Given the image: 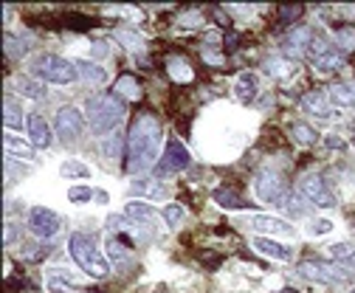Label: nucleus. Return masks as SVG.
Masks as SVG:
<instances>
[{
  "mask_svg": "<svg viewBox=\"0 0 355 293\" xmlns=\"http://www.w3.org/2000/svg\"><path fill=\"white\" fill-rule=\"evenodd\" d=\"M161 147V124L153 113H139L130 124L127 133V172L141 175L150 166H155Z\"/></svg>",
  "mask_w": 355,
  "mask_h": 293,
  "instance_id": "1",
  "label": "nucleus"
},
{
  "mask_svg": "<svg viewBox=\"0 0 355 293\" xmlns=\"http://www.w3.org/2000/svg\"><path fill=\"white\" fill-rule=\"evenodd\" d=\"M68 251H71L73 263L82 268V274L94 276V279H105V276H110V260L99 251V245H96V240H94L91 234H82V231L71 234V240H68Z\"/></svg>",
  "mask_w": 355,
  "mask_h": 293,
  "instance_id": "2",
  "label": "nucleus"
},
{
  "mask_svg": "<svg viewBox=\"0 0 355 293\" xmlns=\"http://www.w3.org/2000/svg\"><path fill=\"white\" fill-rule=\"evenodd\" d=\"M85 116H87V124L96 136H105L110 133L113 127H119L121 118H124V105L116 99V96H94L91 102L85 105Z\"/></svg>",
  "mask_w": 355,
  "mask_h": 293,
  "instance_id": "3",
  "label": "nucleus"
},
{
  "mask_svg": "<svg viewBox=\"0 0 355 293\" xmlns=\"http://www.w3.org/2000/svg\"><path fill=\"white\" fill-rule=\"evenodd\" d=\"M31 76L40 79V82H51V85H71V82H73L79 73H76V65L68 62L65 57L40 54V57L31 62Z\"/></svg>",
  "mask_w": 355,
  "mask_h": 293,
  "instance_id": "4",
  "label": "nucleus"
},
{
  "mask_svg": "<svg viewBox=\"0 0 355 293\" xmlns=\"http://www.w3.org/2000/svg\"><path fill=\"white\" fill-rule=\"evenodd\" d=\"M299 195H302L304 200H310L316 208H330V206H336V197H333L327 181H324L319 172H304V175H299Z\"/></svg>",
  "mask_w": 355,
  "mask_h": 293,
  "instance_id": "5",
  "label": "nucleus"
},
{
  "mask_svg": "<svg viewBox=\"0 0 355 293\" xmlns=\"http://www.w3.org/2000/svg\"><path fill=\"white\" fill-rule=\"evenodd\" d=\"M254 195H257V200H262V203H285L288 186H285V181H282L279 172L262 170V172L257 175V181H254Z\"/></svg>",
  "mask_w": 355,
  "mask_h": 293,
  "instance_id": "6",
  "label": "nucleus"
},
{
  "mask_svg": "<svg viewBox=\"0 0 355 293\" xmlns=\"http://www.w3.org/2000/svg\"><path fill=\"white\" fill-rule=\"evenodd\" d=\"M28 229L40 240H51L54 234H60L62 217L57 212H51V208H46V206H31L28 208Z\"/></svg>",
  "mask_w": 355,
  "mask_h": 293,
  "instance_id": "7",
  "label": "nucleus"
},
{
  "mask_svg": "<svg viewBox=\"0 0 355 293\" xmlns=\"http://www.w3.org/2000/svg\"><path fill=\"white\" fill-rule=\"evenodd\" d=\"M189 166V152H187V147L178 141V139H169L166 141V147H164V155H161V161L155 163V172L158 175H169V172H184Z\"/></svg>",
  "mask_w": 355,
  "mask_h": 293,
  "instance_id": "8",
  "label": "nucleus"
},
{
  "mask_svg": "<svg viewBox=\"0 0 355 293\" xmlns=\"http://www.w3.org/2000/svg\"><path fill=\"white\" fill-rule=\"evenodd\" d=\"M54 127H57L62 141H76L82 136V110L71 107V105L60 107L57 116H54Z\"/></svg>",
  "mask_w": 355,
  "mask_h": 293,
  "instance_id": "9",
  "label": "nucleus"
},
{
  "mask_svg": "<svg viewBox=\"0 0 355 293\" xmlns=\"http://www.w3.org/2000/svg\"><path fill=\"white\" fill-rule=\"evenodd\" d=\"M296 274L299 276H304V279H313V282H324V285H341L344 279H347V274H344V268H333V265H324V263H302L299 268H296Z\"/></svg>",
  "mask_w": 355,
  "mask_h": 293,
  "instance_id": "10",
  "label": "nucleus"
},
{
  "mask_svg": "<svg viewBox=\"0 0 355 293\" xmlns=\"http://www.w3.org/2000/svg\"><path fill=\"white\" fill-rule=\"evenodd\" d=\"M302 107L307 116H316V118H338V107L330 102L327 91H310L302 96Z\"/></svg>",
  "mask_w": 355,
  "mask_h": 293,
  "instance_id": "11",
  "label": "nucleus"
},
{
  "mask_svg": "<svg viewBox=\"0 0 355 293\" xmlns=\"http://www.w3.org/2000/svg\"><path fill=\"white\" fill-rule=\"evenodd\" d=\"M124 217L127 220H132V223H141V226H155L158 223V208L155 206H150L147 200H127L124 203Z\"/></svg>",
  "mask_w": 355,
  "mask_h": 293,
  "instance_id": "12",
  "label": "nucleus"
},
{
  "mask_svg": "<svg viewBox=\"0 0 355 293\" xmlns=\"http://www.w3.org/2000/svg\"><path fill=\"white\" fill-rule=\"evenodd\" d=\"M310 39H313V31H310L307 26H296V28H291L288 34H285V39H282V57L285 54H291V57H302V54H307V46H310Z\"/></svg>",
  "mask_w": 355,
  "mask_h": 293,
  "instance_id": "13",
  "label": "nucleus"
},
{
  "mask_svg": "<svg viewBox=\"0 0 355 293\" xmlns=\"http://www.w3.org/2000/svg\"><path fill=\"white\" fill-rule=\"evenodd\" d=\"M248 226L259 234H288V237L296 234L293 223H288L282 217H271V215H254V217H248Z\"/></svg>",
  "mask_w": 355,
  "mask_h": 293,
  "instance_id": "14",
  "label": "nucleus"
},
{
  "mask_svg": "<svg viewBox=\"0 0 355 293\" xmlns=\"http://www.w3.org/2000/svg\"><path fill=\"white\" fill-rule=\"evenodd\" d=\"M254 251H259L262 257H268V260H277V263H291L293 260V248L271 240V237H254Z\"/></svg>",
  "mask_w": 355,
  "mask_h": 293,
  "instance_id": "15",
  "label": "nucleus"
},
{
  "mask_svg": "<svg viewBox=\"0 0 355 293\" xmlns=\"http://www.w3.org/2000/svg\"><path fill=\"white\" fill-rule=\"evenodd\" d=\"M26 130H28V139H31L34 147H40V150L51 147V130H49V124H46V118H42V116L31 113L26 118Z\"/></svg>",
  "mask_w": 355,
  "mask_h": 293,
  "instance_id": "16",
  "label": "nucleus"
},
{
  "mask_svg": "<svg viewBox=\"0 0 355 293\" xmlns=\"http://www.w3.org/2000/svg\"><path fill=\"white\" fill-rule=\"evenodd\" d=\"M76 73L82 82H87V85H105L107 82V71L99 65V62H91V60H76Z\"/></svg>",
  "mask_w": 355,
  "mask_h": 293,
  "instance_id": "17",
  "label": "nucleus"
},
{
  "mask_svg": "<svg viewBox=\"0 0 355 293\" xmlns=\"http://www.w3.org/2000/svg\"><path fill=\"white\" fill-rule=\"evenodd\" d=\"M327 96L336 107H355V82H336L327 88Z\"/></svg>",
  "mask_w": 355,
  "mask_h": 293,
  "instance_id": "18",
  "label": "nucleus"
},
{
  "mask_svg": "<svg viewBox=\"0 0 355 293\" xmlns=\"http://www.w3.org/2000/svg\"><path fill=\"white\" fill-rule=\"evenodd\" d=\"M214 203L217 206H223V208H232V212H243V208H251V203L240 195V192H234V189H214Z\"/></svg>",
  "mask_w": 355,
  "mask_h": 293,
  "instance_id": "19",
  "label": "nucleus"
},
{
  "mask_svg": "<svg viewBox=\"0 0 355 293\" xmlns=\"http://www.w3.org/2000/svg\"><path fill=\"white\" fill-rule=\"evenodd\" d=\"M12 88L17 94H23L26 99H42L46 96V88H42V82L34 79V76H15L12 79Z\"/></svg>",
  "mask_w": 355,
  "mask_h": 293,
  "instance_id": "20",
  "label": "nucleus"
},
{
  "mask_svg": "<svg viewBox=\"0 0 355 293\" xmlns=\"http://www.w3.org/2000/svg\"><path fill=\"white\" fill-rule=\"evenodd\" d=\"M262 73H265V76H271V79H288V76L293 73V62L285 60L282 54L268 57V60L262 62Z\"/></svg>",
  "mask_w": 355,
  "mask_h": 293,
  "instance_id": "21",
  "label": "nucleus"
},
{
  "mask_svg": "<svg viewBox=\"0 0 355 293\" xmlns=\"http://www.w3.org/2000/svg\"><path fill=\"white\" fill-rule=\"evenodd\" d=\"M130 195H147L150 200H164L169 195V186L164 181H136L130 186Z\"/></svg>",
  "mask_w": 355,
  "mask_h": 293,
  "instance_id": "22",
  "label": "nucleus"
},
{
  "mask_svg": "<svg viewBox=\"0 0 355 293\" xmlns=\"http://www.w3.org/2000/svg\"><path fill=\"white\" fill-rule=\"evenodd\" d=\"M116 39H119V43H121L127 51H132V54H141V51L147 48L144 34L136 31V28H116Z\"/></svg>",
  "mask_w": 355,
  "mask_h": 293,
  "instance_id": "23",
  "label": "nucleus"
},
{
  "mask_svg": "<svg viewBox=\"0 0 355 293\" xmlns=\"http://www.w3.org/2000/svg\"><path fill=\"white\" fill-rule=\"evenodd\" d=\"M327 257L341 268H355V245L352 242H333L327 248Z\"/></svg>",
  "mask_w": 355,
  "mask_h": 293,
  "instance_id": "24",
  "label": "nucleus"
},
{
  "mask_svg": "<svg viewBox=\"0 0 355 293\" xmlns=\"http://www.w3.org/2000/svg\"><path fill=\"white\" fill-rule=\"evenodd\" d=\"M166 73H169L172 82H181V85H187V82L195 79V71H192L189 62L181 60V57H169V60H166Z\"/></svg>",
  "mask_w": 355,
  "mask_h": 293,
  "instance_id": "25",
  "label": "nucleus"
},
{
  "mask_svg": "<svg viewBox=\"0 0 355 293\" xmlns=\"http://www.w3.org/2000/svg\"><path fill=\"white\" fill-rule=\"evenodd\" d=\"M113 91H116L121 99H127V102H139V99H141V85L136 82V76H130V73H124V76L116 79Z\"/></svg>",
  "mask_w": 355,
  "mask_h": 293,
  "instance_id": "26",
  "label": "nucleus"
},
{
  "mask_svg": "<svg viewBox=\"0 0 355 293\" xmlns=\"http://www.w3.org/2000/svg\"><path fill=\"white\" fill-rule=\"evenodd\" d=\"M3 121H6V133H12V130L17 133L23 127V110L12 96H6V102H3Z\"/></svg>",
  "mask_w": 355,
  "mask_h": 293,
  "instance_id": "27",
  "label": "nucleus"
},
{
  "mask_svg": "<svg viewBox=\"0 0 355 293\" xmlns=\"http://www.w3.org/2000/svg\"><path fill=\"white\" fill-rule=\"evenodd\" d=\"M341 65H344V51H341V48H330L324 57H319V60L313 62V68H316L319 73H336Z\"/></svg>",
  "mask_w": 355,
  "mask_h": 293,
  "instance_id": "28",
  "label": "nucleus"
},
{
  "mask_svg": "<svg viewBox=\"0 0 355 293\" xmlns=\"http://www.w3.org/2000/svg\"><path fill=\"white\" fill-rule=\"evenodd\" d=\"M99 150H102V155H105V161H121V150H124V136L121 133H110L107 139H102V144H99Z\"/></svg>",
  "mask_w": 355,
  "mask_h": 293,
  "instance_id": "29",
  "label": "nucleus"
},
{
  "mask_svg": "<svg viewBox=\"0 0 355 293\" xmlns=\"http://www.w3.org/2000/svg\"><path fill=\"white\" fill-rule=\"evenodd\" d=\"M60 175L62 178H91L94 175V170L87 166L85 161H79V158H68V161H62V166H60Z\"/></svg>",
  "mask_w": 355,
  "mask_h": 293,
  "instance_id": "30",
  "label": "nucleus"
},
{
  "mask_svg": "<svg viewBox=\"0 0 355 293\" xmlns=\"http://www.w3.org/2000/svg\"><path fill=\"white\" fill-rule=\"evenodd\" d=\"M257 76L254 73H243L237 82H234V96L240 99V102H251L254 99V94H257Z\"/></svg>",
  "mask_w": 355,
  "mask_h": 293,
  "instance_id": "31",
  "label": "nucleus"
},
{
  "mask_svg": "<svg viewBox=\"0 0 355 293\" xmlns=\"http://www.w3.org/2000/svg\"><path fill=\"white\" fill-rule=\"evenodd\" d=\"M28 48H31V34H26V37H12V34H6V54H9V57L20 60V57L28 54Z\"/></svg>",
  "mask_w": 355,
  "mask_h": 293,
  "instance_id": "32",
  "label": "nucleus"
},
{
  "mask_svg": "<svg viewBox=\"0 0 355 293\" xmlns=\"http://www.w3.org/2000/svg\"><path fill=\"white\" fill-rule=\"evenodd\" d=\"M291 136H293L299 144H304V147H310V144L319 139V133L310 127V124H304V121H293V124H291Z\"/></svg>",
  "mask_w": 355,
  "mask_h": 293,
  "instance_id": "33",
  "label": "nucleus"
},
{
  "mask_svg": "<svg viewBox=\"0 0 355 293\" xmlns=\"http://www.w3.org/2000/svg\"><path fill=\"white\" fill-rule=\"evenodd\" d=\"M161 217H164V223H166L169 229H178V226L184 223L187 212H184V206H178V203H169V206H164V208H161Z\"/></svg>",
  "mask_w": 355,
  "mask_h": 293,
  "instance_id": "34",
  "label": "nucleus"
},
{
  "mask_svg": "<svg viewBox=\"0 0 355 293\" xmlns=\"http://www.w3.org/2000/svg\"><path fill=\"white\" fill-rule=\"evenodd\" d=\"M3 141H6L9 155H12V152H15L17 158H31V155H34V152H31V147H28V144H23V141H20L15 133H6V136H3Z\"/></svg>",
  "mask_w": 355,
  "mask_h": 293,
  "instance_id": "35",
  "label": "nucleus"
},
{
  "mask_svg": "<svg viewBox=\"0 0 355 293\" xmlns=\"http://www.w3.org/2000/svg\"><path fill=\"white\" fill-rule=\"evenodd\" d=\"M327 51H330L327 39H324L322 34H313V39H310V46H307V57H310V62H316V60L324 57Z\"/></svg>",
  "mask_w": 355,
  "mask_h": 293,
  "instance_id": "36",
  "label": "nucleus"
},
{
  "mask_svg": "<svg viewBox=\"0 0 355 293\" xmlns=\"http://www.w3.org/2000/svg\"><path fill=\"white\" fill-rule=\"evenodd\" d=\"M105 248H107V260H113V263H124V260H127V245H124L121 240L110 237V240L105 242Z\"/></svg>",
  "mask_w": 355,
  "mask_h": 293,
  "instance_id": "37",
  "label": "nucleus"
},
{
  "mask_svg": "<svg viewBox=\"0 0 355 293\" xmlns=\"http://www.w3.org/2000/svg\"><path fill=\"white\" fill-rule=\"evenodd\" d=\"M336 43H338L341 51H352L355 48V28L352 26H341L336 31Z\"/></svg>",
  "mask_w": 355,
  "mask_h": 293,
  "instance_id": "38",
  "label": "nucleus"
},
{
  "mask_svg": "<svg viewBox=\"0 0 355 293\" xmlns=\"http://www.w3.org/2000/svg\"><path fill=\"white\" fill-rule=\"evenodd\" d=\"M91 197H96V192L87 186V184H82V186H71V189H68V200H71V203H87Z\"/></svg>",
  "mask_w": 355,
  "mask_h": 293,
  "instance_id": "39",
  "label": "nucleus"
},
{
  "mask_svg": "<svg viewBox=\"0 0 355 293\" xmlns=\"http://www.w3.org/2000/svg\"><path fill=\"white\" fill-rule=\"evenodd\" d=\"M175 23L181 26V28H200V26H203V15L195 12V9H189V12H184V15H178Z\"/></svg>",
  "mask_w": 355,
  "mask_h": 293,
  "instance_id": "40",
  "label": "nucleus"
},
{
  "mask_svg": "<svg viewBox=\"0 0 355 293\" xmlns=\"http://www.w3.org/2000/svg\"><path fill=\"white\" fill-rule=\"evenodd\" d=\"M282 208H288L291 215H307V208H304V197L302 195H288Z\"/></svg>",
  "mask_w": 355,
  "mask_h": 293,
  "instance_id": "41",
  "label": "nucleus"
},
{
  "mask_svg": "<svg viewBox=\"0 0 355 293\" xmlns=\"http://www.w3.org/2000/svg\"><path fill=\"white\" fill-rule=\"evenodd\" d=\"M336 226L330 223V220H310L307 223V234L310 237H324V234H330Z\"/></svg>",
  "mask_w": 355,
  "mask_h": 293,
  "instance_id": "42",
  "label": "nucleus"
},
{
  "mask_svg": "<svg viewBox=\"0 0 355 293\" xmlns=\"http://www.w3.org/2000/svg\"><path fill=\"white\" fill-rule=\"evenodd\" d=\"M91 51H94L96 60H107V57L113 54V46L107 43V39H94V43H91Z\"/></svg>",
  "mask_w": 355,
  "mask_h": 293,
  "instance_id": "43",
  "label": "nucleus"
},
{
  "mask_svg": "<svg viewBox=\"0 0 355 293\" xmlns=\"http://www.w3.org/2000/svg\"><path fill=\"white\" fill-rule=\"evenodd\" d=\"M105 226H107V229H113V231H127V229H130V231H136V226L127 223V220H124V217H119V215H110Z\"/></svg>",
  "mask_w": 355,
  "mask_h": 293,
  "instance_id": "44",
  "label": "nucleus"
},
{
  "mask_svg": "<svg viewBox=\"0 0 355 293\" xmlns=\"http://www.w3.org/2000/svg\"><path fill=\"white\" fill-rule=\"evenodd\" d=\"M302 12H304L302 6H282V9H279V17H282L285 23H293V20L302 17Z\"/></svg>",
  "mask_w": 355,
  "mask_h": 293,
  "instance_id": "45",
  "label": "nucleus"
},
{
  "mask_svg": "<svg viewBox=\"0 0 355 293\" xmlns=\"http://www.w3.org/2000/svg\"><path fill=\"white\" fill-rule=\"evenodd\" d=\"M203 60H206L209 65H223V54H214V51H209V48H203Z\"/></svg>",
  "mask_w": 355,
  "mask_h": 293,
  "instance_id": "46",
  "label": "nucleus"
},
{
  "mask_svg": "<svg viewBox=\"0 0 355 293\" xmlns=\"http://www.w3.org/2000/svg\"><path fill=\"white\" fill-rule=\"evenodd\" d=\"M324 144H327V147H333V150H341V147H344L341 136H324Z\"/></svg>",
  "mask_w": 355,
  "mask_h": 293,
  "instance_id": "47",
  "label": "nucleus"
},
{
  "mask_svg": "<svg viewBox=\"0 0 355 293\" xmlns=\"http://www.w3.org/2000/svg\"><path fill=\"white\" fill-rule=\"evenodd\" d=\"M107 200H110V195H107L105 189H99V192H96V203H102V206H107Z\"/></svg>",
  "mask_w": 355,
  "mask_h": 293,
  "instance_id": "48",
  "label": "nucleus"
},
{
  "mask_svg": "<svg viewBox=\"0 0 355 293\" xmlns=\"http://www.w3.org/2000/svg\"><path fill=\"white\" fill-rule=\"evenodd\" d=\"M12 229H17V226L6 223V245H12V237H17V231H12Z\"/></svg>",
  "mask_w": 355,
  "mask_h": 293,
  "instance_id": "49",
  "label": "nucleus"
},
{
  "mask_svg": "<svg viewBox=\"0 0 355 293\" xmlns=\"http://www.w3.org/2000/svg\"><path fill=\"white\" fill-rule=\"evenodd\" d=\"M352 144H355V136H352Z\"/></svg>",
  "mask_w": 355,
  "mask_h": 293,
  "instance_id": "50",
  "label": "nucleus"
},
{
  "mask_svg": "<svg viewBox=\"0 0 355 293\" xmlns=\"http://www.w3.org/2000/svg\"><path fill=\"white\" fill-rule=\"evenodd\" d=\"M349 293H355V287H352V290H349Z\"/></svg>",
  "mask_w": 355,
  "mask_h": 293,
  "instance_id": "51",
  "label": "nucleus"
}]
</instances>
